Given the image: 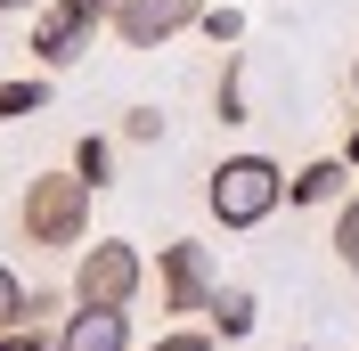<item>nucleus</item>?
Wrapping results in <instances>:
<instances>
[{
	"instance_id": "obj_1",
	"label": "nucleus",
	"mask_w": 359,
	"mask_h": 351,
	"mask_svg": "<svg viewBox=\"0 0 359 351\" xmlns=\"http://www.w3.org/2000/svg\"><path fill=\"white\" fill-rule=\"evenodd\" d=\"M278 204H286V164L262 155V147H237V155H221L204 172V213L221 229H262Z\"/></svg>"
},
{
	"instance_id": "obj_2",
	"label": "nucleus",
	"mask_w": 359,
	"mask_h": 351,
	"mask_svg": "<svg viewBox=\"0 0 359 351\" xmlns=\"http://www.w3.org/2000/svg\"><path fill=\"white\" fill-rule=\"evenodd\" d=\"M17 237L33 253H82L90 245V188L74 172H33L17 197Z\"/></svg>"
},
{
	"instance_id": "obj_3",
	"label": "nucleus",
	"mask_w": 359,
	"mask_h": 351,
	"mask_svg": "<svg viewBox=\"0 0 359 351\" xmlns=\"http://www.w3.org/2000/svg\"><path fill=\"white\" fill-rule=\"evenodd\" d=\"M66 294L82 310H131L139 294H147V253H139L131 237H90L82 253H74Z\"/></svg>"
},
{
	"instance_id": "obj_4",
	"label": "nucleus",
	"mask_w": 359,
	"mask_h": 351,
	"mask_svg": "<svg viewBox=\"0 0 359 351\" xmlns=\"http://www.w3.org/2000/svg\"><path fill=\"white\" fill-rule=\"evenodd\" d=\"M212 294H221L212 245H196V237H172V245H156V310L172 319V327L204 319V310H212Z\"/></svg>"
},
{
	"instance_id": "obj_5",
	"label": "nucleus",
	"mask_w": 359,
	"mask_h": 351,
	"mask_svg": "<svg viewBox=\"0 0 359 351\" xmlns=\"http://www.w3.org/2000/svg\"><path fill=\"white\" fill-rule=\"evenodd\" d=\"M98 25L107 17H90V0H49V8H33V58H41V74H66L74 58L98 41Z\"/></svg>"
},
{
	"instance_id": "obj_6",
	"label": "nucleus",
	"mask_w": 359,
	"mask_h": 351,
	"mask_svg": "<svg viewBox=\"0 0 359 351\" xmlns=\"http://www.w3.org/2000/svg\"><path fill=\"white\" fill-rule=\"evenodd\" d=\"M204 8H212V0H123V8L107 17V33L123 49H163V41H180Z\"/></svg>"
},
{
	"instance_id": "obj_7",
	"label": "nucleus",
	"mask_w": 359,
	"mask_h": 351,
	"mask_svg": "<svg viewBox=\"0 0 359 351\" xmlns=\"http://www.w3.org/2000/svg\"><path fill=\"white\" fill-rule=\"evenodd\" d=\"M57 351H131V310H82L74 303L57 327H49Z\"/></svg>"
},
{
	"instance_id": "obj_8",
	"label": "nucleus",
	"mask_w": 359,
	"mask_h": 351,
	"mask_svg": "<svg viewBox=\"0 0 359 351\" xmlns=\"http://www.w3.org/2000/svg\"><path fill=\"white\" fill-rule=\"evenodd\" d=\"M351 197V164L343 155H318V164H302V172H286V204H335Z\"/></svg>"
},
{
	"instance_id": "obj_9",
	"label": "nucleus",
	"mask_w": 359,
	"mask_h": 351,
	"mask_svg": "<svg viewBox=\"0 0 359 351\" xmlns=\"http://www.w3.org/2000/svg\"><path fill=\"white\" fill-rule=\"evenodd\" d=\"M253 327H262L253 286H221V294H212V310H204V335H212V343H245Z\"/></svg>"
},
{
	"instance_id": "obj_10",
	"label": "nucleus",
	"mask_w": 359,
	"mask_h": 351,
	"mask_svg": "<svg viewBox=\"0 0 359 351\" xmlns=\"http://www.w3.org/2000/svg\"><path fill=\"white\" fill-rule=\"evenodd\" d=\"M212 114H221V123H253V98H245V49H221V82H212Z\"/></svg>"
},
{
	"instance_id": "obj_11",
	"label": "nucleus",
	"mask_w": 359,
	"mask_h": 351,
	"mask_svg": "<svg viewBox=\"0 0 359 351\" xmlns=\"http://www.w3.org/2000/svg\"><path fill=\"white\" fill-rule=\"evenodd\" d=\"M66 172L82 180L90 197H98V188H107V180H114V139H98V131H82V139H74V164H66Z\"/></svg>"
},
{
	"instance_id": "obj_12",
	"label": "nucleus",
	"mask_w": 359,
	"mask_h": 351,
	"mask_svg": "<svg viewBox=\"0 0 359 351\" xmlns=\"http://www.w3.org/2000/svg\"><path fill=\"white\" fill-rule=\"evenodd\" d=\"M49 107V74H17V82H0V123H25V114Z\"/></svg>"
},
{
	"instance_id": "obj_13",
	"label": "nucleus",
	"mask_w": 359,
	"mask_h": 351,
	"mask_svg": "<svg viewBox=\"0 0 359 351\" xmlns=\"http://www.w3.org/2000/svg\"><path fill=\"white\" fill-rule=\"evenodd\" d=\"M327 245H335V262L351 270V286H359V197L335 204V237H327Z\"/></svg>"
},
{
	"instance_id": "obj_14",
	"label": "nucleus",
	"mask_w": 359,
	"mask_h": 351,
	"mask_svg": "<svg viewBox=\"0 0 359 351\" xmlns=\"http://www.w3.org/2000/svg\"><path fill=\"white\" fill-rule=\"evenodd\" d=\"M74 310V294H57V286H25V327H57Z\"/></svg>"
},
{
	"instance_id": "obj_15",
	"label": "nucleus",
	"mask_w": 359,
	"mask_h": 351,
	"mask_svg": "<svg viewBox=\"0 0 359 351\" xmlns=\"http://www.w3.org/2000/svg\"><path fill=\"white\" fill-rule=\"evenodd\" d=\"M114 139H123V147H156V139H163V114H156V107H123Z\"/></svg>"
},
{
	"instance_id": "obj_16",
	"label": "nucleus",
	"mask_w": 359,
	"mask_h": 351,
	"mask_svg": "<svg viewBox=\"0 0 359 351\" xmlns=\"http://www.w3.org/2000/svg\"><path fill=\"white\" fill-rule=\"evenodd\" d=\"M196 33H204L212 49H237V41H245V17H237V8H204V17H196Z\"/></svg>"
},
{
	"instance_id": "obj_17",
	"label": "nucleus",
	"mask_w": 359,
	"mask_h": 351,
	"mask_svg": "<svg viewBox=\"0 0 359 351\" xmlns=\"http://www.w3.org/2000/svg\"><path fill=\"white\" fill-rule=\"evenodd\" d=\"M8 327H25V278L0 262V335H8Z\"/></svg>"
},
{
	"instance_id": "obj_18",
	"label": "nucleus",
	"mask_w": 359,
	"mask_h": 351,
	"mask_svg": "<svg viewBox=\"0 0 359 351\" xmlns=\"http://www.w3.org/2000/svg\"><path fill=\"white\" fill-rule=\"evenodd\" d=\"M147 351H212V335H204V327H163Z\"/></svg>"
},
{
	"instance_id": "obj_19",
	"label": "nucleus",
	"mask_w": 359,
	"mask_h": 351,
	"mask_svg": "<svg viewBox=\"0 0 359 351\" xmlns=\"http://www.w3.org/2000/svg\"><path fill=\"white\" fill-rule=\"evenodd\" d=\"M0 351H57V343H49V327H8Z\"/></svg>"
},
{
	"instance_id": "obj_20",
	"label": "nucleus",
	"mask_w": 359,
	"mask_h": 351,
	"mask_svg": "<svg viewBox=\"0 0 359 351\" xmlns=\"http://www.w3.org/2000/svg\"><path fill=\"white\" fill-rule=\"evenodd\" d=\"M33 8H49V0H0V17H33Z\"/></svg>"
},
{
	"instance_id": "obj_21",
	"label": "nucleus",
	"mask_w": 359,
	"mask_h": 351,
	"mask_svg": "<svg viewBox=\"0 0 359 351\" xmlns=\"http://www.w3.org/2000/svg\"><path fill=\"white\" fill-rule=\"evenodd\" d=\"M343 164L359 172V114H351V139H343Z\"/></svg>"
},
{
	"instance_id": "obj_22",
	"label": "nucleus",
	"mask_w": 359,
	"mask_h": 351,
	"mask_svg": "<svg viewBox=\"0 0 359 351\" xmlns=\"http://www.w3.org/2000/svg\"><path fill=\"white\" fill-rule=\"evenodd\" d=\"M343 90H351V98H359V58H351V66H343Z\"/></svg>"
},
{
	"instance_id": "obj_23",
	"label": "nucleus",
	"mask_w": 359,
	"mask_h": 351,
	"mask_svg": "<svg viewBox=\"0 0 359 351\" xmlns=\"http://www.w3.org/2000/svg\"><path fill=\"white\" fill-rule=\"evenodd\" d=\"M114 8H123V0H90V17H114Z\"/></svg>"
},
{
	"instance_id": "obj_24",
	"label": "nucleus",
	"mask_w": 359,
	"mask_h": 351,
	"mask_svg": "<svg viewBox=\"0 0 359 351\" xmlns=\"http://www.w3.org/2000/svg\"><path fill=\"white\" fill-rule=\"evenodd\" d=\"M278 351H318V343H278Z\"/></svg>"
}]
</instances>
